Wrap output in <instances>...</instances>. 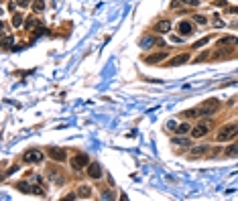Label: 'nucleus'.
Instances as JSON below:
<instances>
[{
  "instance_id": "23",
  "label": "nucleus",
  "mask_w": 238,
  "mask_h": 201,
  "mask_svg": "<svg viewBox=\"0 0 238 201\" xmlns=\"http://www.w3.org/2000/svg\"><path fill=\"white\" fill-rule=\"evenodd\" d=\"M196 23H200V24H206V23H208V19H206V16H202V14H197V16H196Z\"/></svg>"
},
{
  "instance_id": "27",
  "label": "nucleus",
  "mask_w": 238,
  "mask_h": 201,
  "mask_svg": "<svg viewBox=\"0 0 238 201\" xmlns=\"http://www.w3.org/2000/svg\"><path fill=\"white\" fill-rule=\"evenodd\" d=\"M167 130H175V120H169V122H167Z\"/></svg>"
},
{
  "instance_id": "15",
  "label": "nucleus",
  "mask_w": 238,
  "mask_h": 201,
  "mask_svg": "<svg viewBox=\"0 0 238 201\" xmlns=\"http://www.w3.org/2000/svg\"><path fill=\"white\" fill-rule=\"evenodd\" d=\"M16 189H19V191H23V193H33V187L29 185V183H25V181L16 183Z\"/></svg>"
},
{
  "instance_id": "16",
  "label": "nucleus",
  "mask_w": 238,
  "mask_h": 201,
  "mask_svg": "<svg viewBox=\"0 0 238 201\" xmlns=\"http://www.w3.org/2000/svg\"><path fill=\"white\" fill-rule=\"evenodd\" d=\"M173 144H177V146H189V138H183V136H179V138H173Z\"/></svg>"
},
{
  "instance_id": "26",
  "label": "nucleus",
  "mask_w": 238,
  "mask_h": 201,
  "mask_svg": "<svg viewBox=\"0 0 238 201\" xmlns=\"http://www.w3.org/2000/svg\"><path fill=\"white\" fill-rule=\"evenodd\" d=\"M183 4H187V6H197V0H181Z\"/></svg>"
},
{
  "instance_id": "6",
  "label": "nucleus",
  "mask_w": 238,
  "mask_h": 201,
  "mask_svg": "<svg viewBox=\"0 0 238 201\" xmlns=\"http://www.w3.org/2000/svg\"><path fill=\"white\" fill-rule=\"evenodd\" d=\"M88 177L90 179H100L102 177V167L98 162H90L88 165Z\"/></svg>"
},
{
  "instance_id": "24",
  "label": "nucleus",
  "mask_w": 238,
  "mask_h": 201,
  "mask_svg": "<svg viewBox=\"0 0 238 201\" xmlns=\"http://www.w3.org/2000/svg\"><path fill=\"white\" fill-rule=\"evenodd\" d=\"M206 43H210V37H206V39H200L193 47H202V45H206Z\"/></svg>"
},
{
  "instance_id": "19",
  "label": "nucleus",
  "mask_w": 238,
  "mask_h": 201,
  "mask_svg": "<svg viewBox=\"0 0 238 201\" xmlns=\"http://www.w3.org/2000/svg\"><path fill=\"white\" fill-rule=\"evenodd\" d=\"M226 156H238V144H232L226 148Z\"/></svg>"
},
{
  "instance_id": "17",
  "label": "nucleus",
  "mask_w": 238,
  "mask_h": 201,
  "mask_svg": "<svg viewBox=\"0 0 238 201\" xmlns=\"http://www.w3.org/2000/svg\"><path fill=\"white\" fill-rule=\"evenodd\" d=\"M155 43H157V41H155L153 37H145V39L141 41V47H142V49H149L151 45H155Z\"/></svg>"
},
{
  "instance_id": "7",
  "label": "nucleus",
  "mask_w": 238,
  "mask_h": 201,
  "mask_svg": "<svg viewBox=\"0 0 238 201\" xmlns=\"http://www.w3.org/2000/svg\"><path fill=\"white\" fill-rule=\"evenodd\" d=\"M208 132H210V126H208V124H200V126H196L191 130V134H193V138H202V136H206Z\"/></svg>"
},
{
  "instance_id": "9",
  "label": "nucleus",
  "mask_w": 238,
  "mask_h": 201,
  "mask_svg": "<svg viewBox=\"0 0 238 201\" xmlns=\"http://www.w3.org/2000/svg\"><path fill=\"white\" fill-rule=\"evenodd\" d=\"M206 152H208V146H204V144H202V146H196V148L189 151V159H200V156H204Z\"/></svg>"
},
{
  "instance_id": "29",
  "label": "nucleus",
  "mask_w": 238,
  "mask_h": 201,
  "mask_svg": "<svg viewBox=\"0 0 238 201\" xmlns=\"http://www.w3.org/2000/svg\"><path fill=\"white\" fill-rule=\"evenodd\" d=\"M110 197H114V195H112V193H108V191H106V193L102 195V199H110Z\"/></svg>"
},
{
  "instance_id": "10",
  "label": "nucleus",
  "mask_w": 238,
  "mask_h": 201,
  "mask_svg": "<svg viewBox=\"0 0 238 201\" xmlns=\"http://www.w3.org/2000/svg\"><path fill=\"white\" fill-rule=\"evenodd\" d=\"M177 29H179V33H181V35H185V37H187V35H191L193 24L189 23V20H183V23H179V27H177Z\"/></svg>"
},
{
  "instance_id": "28",
  "label": "nucleus",
  "mask_w": 238,
  "mask_h": 201,
  "mask_svg": "<svg viewBox=\"0 0 238 201\" xmlns=\"http://www.w3.org/2000/svg\"><path fill=\"white\" fill-rule=\"evenodd\" d=\"M16 4H19V6H29V0H16Z\"/></svg>"
},
{
  "instance_id": "30",
  "label": "nucleus",
  "mask_w": 238,
  "mask_h": 201,
  "mask_svg": "<svg viewBox=\"0 0 238 201\" xmlns=\"http://www.w3.org/2000/svg\"><path fill=\"white\" fill-rule=\"evenodd\" d=\"M33 27H35V20H29V23H27V29H29V31H31Z\"/></svg>"
},
{
  "instance_id": "13",
  "label": "nucleus",
  "mask_w": 238,
  "mask_h": 201,
  "mask_svg": "<svg viewBox=\"0 0 238 201\" xmlns=\"http://www.w3.org/2000/svg\"><path fill=\"white\" fill-rule=\"evenodd\" d=\"M77 195H80L81 199H88V197H92V189H90L88 185H81L80 189H77Z\"/></svg>"
},
{
  "instance_id": "12",
  "label": "nucleus",
  "mask_w": 238,
  "mask_h": 201,
  "mask_svg": "<svg viewBox=\"0 0 238 201\" xmlns=\"http://www.w3.org/2000/svg\"><path fill=\"white\" fill-rule=\"evenodd\" d=\"M165 57H167V53H155V55H151V57H147L145 63H159V61H163Z\"/></svg>"
},
{
  "instance_id": "14",
  "label": "nucleus",
  "mask_w": 238,
  "mask_h": 201,
  "mask_svg": "<svg viewBox=\"0 0 238 201\" xmlns=\"http://www.w3.org/2000/svg\"><path fill=\"white\" fill-rule=\"evenodd\" d=\"M224 45H238V37H222L220 47H224Z\"/></svg>"
},
{
  "instance_id": "11",
  "label": "nucleus",
  "mask_w": 238,
  "mask_h": 201,
  "mask_svg": "<svg viewBox=\"0 0 238 201\" xmlns=\"http://www.w3.org/2000/svg\"><path fill=\"white\" fill-rule=\"evenodd\" d=\"M187 61H189V55L181 53V55H177V57L171 59V65H183V63H187Z\"/></svg>"
},
{
  "instance_id": "5",
  "label": "nucleus",
  "mask_w": 238,
  "mask_h": 201,
  "mask_svg": "<svg viewBox=\"0 0 238 201\" xmlns=\"http://www.w3.org/2000/svg\"><path fill=\"white\" fill-rule=\"evenodd\" d=\"M25 161L27 162H33V165H37V162L43 161V152L37 151V148H33V151H27L25 152Z\"/></svg>"
},
{
  "instance_id": "8",
  "label": "nucleus",
  "mask_w": 238,
  "mask_h": 201,
  "mask_svg": "<svg viewBox=\"0 0 238 201\" xmlns=\"http://www.w3.org/2000/svg\"><path fill=\"white\" fill-rule=\"evenodd\" d=\"M155 31L161 33V35H165V33L171 31V23H169V20H159V23L155 24Z\"/></svg>"
},
{
  "instance_id": "3",
  "label": "nucleus",
  "mask_w": 238,
  "mask_h": 201,
  "mask_svg": "<svg viewBox=\"0 0 238 201\" xmlns=\"http://www.w3.org/2000/svg\"><path fill=\"white\" fill-rule=\"evenodd\" d=\"M88 165H90V159H88V155H75L71 159V169L73 171H81V169H88Z\"/></svg>"
},
{
  "instance_id": "22",
  "label": "nucleus",
  "mask_w": 238,
  "mask_h": 201,
  "mask_svg": "<svg viewBox=\"0 0 238 201\" xmlns=\"http://www.w3.org/2000/svg\"><path fill=\"white\" fill-rule=\"evenodd\" d=\"M12 24H14V27H20V24H23V16L14 14V16H12Z\"/></svg>"
},
{
  "instance_id": "18",
  "label": "nucleus",
  "mask_w": 238,
  "mask_h": 201,
  "mask_svg": "<svg viewBox=\"0 0 238 201\" xmlns=\"http://www.w3.org/2000/svg\"><path fill=\"white\" fill-rule=\"evenodd\" d=\"M175 130H177V134H187V132H189V124H187V122H183V124H179Z\"/></svg>"
},
{
  "instance_id": "1",
  "label": "nucleus",
  "mask_w": 238,
  "mask_h": 201,
  "mask_svg": "<svg viewBox=\"0 0 238 201\" xmlns=\"http://www.w3.org/2000/svg\"><path fill=\"white\" fill-rule=\"evenodd\" d=\"M238 136V124H228V126H222L218 132V140L224 142V140H232Z\"/></svg>"
},
{
  "instance_id": "20",
  "label": "nucleus",
  "mask_w": 238,
  "mask_h": 201,
  "mask_svg": "<svg viewBox=\"0 0 238 201\" xmlns=\"http://www.w3.org/2000/svg\"><path fill=\"white\" fill-rule=\"evenodd\" d=\"M43 8H45V2H43V0H35L33 2V10L35 12H41Z\"/></svg>"
},
{
  "instance_id": "2",
  "label": "nucleus",
  "mask_w": 238,
  "mask_h": 201,
  "mask_svg": "<svg viewBox=\"0 0 238 201\" xmlns=\"http://www.w3.org/2000/svg\"><path fill=\"white\" fill-rule=\"evenodd\" d=\"M47 156H49L51 161H55V162H63V161L67 159L65 151H63V148H59V146H49V148H47Z\"/></svg>"
},
{
  "instance_id": "25",
  "label": "nucleus",
  "mask_w": 238,
  "mask_h": 201,
  "mask_svg": "<svg viewBox=\"0 0 238 201\" xmlns=\"http://www.w3.org/2000/svg\"><path fill=\"white\" fill-rule=\"evenodd\" d=\"M33 193H35V195H45V191H43L41 187L37 185V187H33Z\"/></svg>"
},
{
  "instance_id": "21",
  "label": "nucleus",
  "mask_w": 238,
  "mask_h": 201,
  "mask_svg": "<svg viewBox=\"0 0 238 201\" xmlns=\"http://www.w3.org/2000/svg\"><path fill=\"white\" fill-rule=\"evenodd\" d=\"M2 43H4V47H6V49H10V45L14 43V39H12V37H8V35H4L2 37Z\"/></svg>"
},
{
  "instance_id": "4",
  "label": "nucleus",
  "mask_w": 238,
  "mask_h": 201,
  "mask_svg": "<svg viewBox=\"0 0 238 201\" xmlns=\"http://www.w3.org/2000/svg\"><path fill=\"white\" fill-rule=\"evenodd\" d=\"M216 108H218V102H216V100L206 102L204 106H200V108H197V116H204V114H214Z\"/></svg>"
}]
</instances>
